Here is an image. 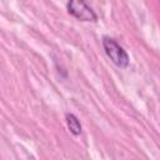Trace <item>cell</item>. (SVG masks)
I'll list each match as a JSON object with an SVG mask.
<instances>
[{
    "label": "cell",
    "instance_id": "6da1fadb",
    "mask_svg": "<svg viewBox=\"0 0 160 160\" xmlns=\"http://www.w3.org/2000/svg\"><path fill=\"white\" fill-rule=\"evenodd\" d=\"M101 42H102V48H104L106 56L118 68L126 69L129 66L130 58H129L128 52L124 50V48L121 45H119V42L115 39H112L110 36H104Z\"/></svg>",
    "mask_w": 160,
    "mask_h": 160
},
{
    "label": "cell",
    "instance_id": "7a4b0ae2",
    "mask_svg": "<svg viewBox=\"0 0 160 160\" xmlns=\"http://www.w3.org/2000/svg\"><path fill=\"white\" fill-rule=\"evenodd\" d=\"M66 10L72 18H75L79 21L95 22L98 20L96 12L84 0H70V1H68L66 2Z\"/></svg>",
    "mask_w": 160,
    "mask_h": 160
},
{
    "label": "cell",
    "instance_id": "3957f363",
    "mask_svg": "<svg viewBox=\"0 0 160 160\" xmlns=\"http://www.w3.org/2000/svg\"><path fill=\"white\" fill-rule=\"evenodd\" d=\"M65 121H66V125H68V129L69 131L74 135V136H79L81 132H82V126H81V122L80 120L78 119V116L72 112H66L65 114Z\"/></svg>",
    "mask_w": 160,
    "mask_h": 160
}]
</instances>
